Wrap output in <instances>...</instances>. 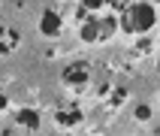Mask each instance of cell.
Segmentation results:
<instances>
[{"mask_svg":"<svg viewBox=\"0 0 160 136\" xmlns=\"http://www.w3.org/2000/svg\"><path fill=\"white\" fill-rule=\"evenodd\" d=\"M118 0H82L76 21H79V39L88 45L109 43L121 30L118 27Z\"/></svg>","mask_w":160,"mask_h":136,"instance_id":"obj_1","label":"cell"},{"mask_svg":"<svg viewBox=\"0 0 160 136\" xmlns=\"http://www.w3.org/2000/svg\"><path fill=\"white\" fill-rule=\"evenodd\" d=\"M154 24H157V9H154V3H148V0H130V3L118 12V27H121L127 36L148 33Z\"/></svg>","mask_w":160,"mask_h":136,"instance_id":"obj_2","label":"cell"},{"mask_svg":"<svg viewBox=\"0 0 160 136\" xmlns=\"http://www.w3.org/2000/svg\"><path fill=\"white\" fill-rule=\"evenodd\" d=\"M61 82L67 85V88H72V91H85L91 85V67L85 61L67 63V67L61 70Z\"/></svg>","mask_w":160,"mask_h":136,"instance_id":"obj_3","label":"cell"},{"mask_svg":"<svg viewBox=\"0 0 160 136\" xmlns=\"http://www.w3.org/2000/svg\"><path fill=\"white\" fill-rule=\"evenodd\" d=\"M39 33L45 39H58L63 33V18L61 12H54V9H42V15H39Z\"/></svg>","mask_w":160,"mask_h":136,"instance_id":"obj_4","label":"cell"},{"mask_svg":"<svg viewBox=\"0 0 160 136\" xmlns=\"http://www.w3.org/2000/svg\"><path fill=\"white\" fill-rule=\"evenodd\" d=\"M82 118H85V112H82L79 106L54 109V124H61V127H76V124H82Z\"/></svg>","mask_w":160,"mask_h":136,"instance_id":"obj_5","label":"cell"},{"mask_svg":"<svg viewBox=\"0 0 160 136\" xmlns=\"http://www.w3.org/2000/svg\"><path fill=\"white\" fill-rule=\"evenodd\" d=\"M12 121H15V124H21V127H27L30 133H36V130H39V112H36V109H18Z\"/></svg>","mask_w":160,"mask_h":136,"instance_id":"obj_6","label":"cell"},{"mask_svg":"<svg viewBox=\"0 0 160 136\" xmlns=\"http://www.w3.org/2000/svg\"><path fill=\"white\" fill-rule=\"evenodd\" d=\"M18 45V30H9V27H0V54H9Z\"/></svg>","mask_w":160,"mask_h":136,"instance_id":"obj_7","label":"cell"},{"mask_svg":"<svg viewBox=\"0 0 160 136\" xmlns=\"http://www.w3.org/2000/svg\"><path fill=\"white\" fill-rule=\"evenodd\" d=\"M0 136H33V133H30L27 127H21V124H15V121H12L9 127H3V133H0Z\"/></svg>","mask_w":160,"mask_h":136,"instance_id":"obj_8","label":"cell"},{"mask_svg":"<svg viewBox=\"0 0 160 136\" xmlns=\"http://www.w3.org/2000/svg\"><path fill=\"white\" fill-rule=\"evenodd\" d=\"M148 115H151V109H148V106H136V118H139V121H145Z\"/></svg>","mask_w":160,"mask_h":136,"instance_id":"obj_9","label":"cell"},{"mask_svg":"<svg viewBox=\"0 0 160 136\" xmlns=\"http://www.w3.org/2000/svg\"><path fill=\"white\" fill-rule=\"evenodd\" d=\"M6 109H9V97H6V94H3V91H0V115H3Z\"/></svg>","mask_w":160,"mask_h":136,"instance_id":"obj_10","label":"cell"}]
</instances>
